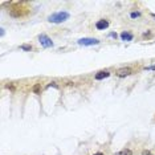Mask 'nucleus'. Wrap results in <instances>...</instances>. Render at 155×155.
Instances as JSON below:
<instances>
[{
    "instance_id": "3",
    "label": "nucleus",
    "mask_w": 155,
    "mask_h": 155,
    "mask_svg": "<svg viewBox=\"0 0 155 155\" xmlns=\"http://www.w3.org/2000/svg\"><path fill=\"white\" fill-rule=\"evenodd\" d=\"M80 45H84V47H92V45H97L100 44V40L97 39H89V37H84V39H80L77 41Z\"/></svg>"
},
{
    "instance_id": "4",
    "label": "nucleus",
    "mask_w": 155,
    "mask_h": 155,
    "mask_svg": "<svg viewBox=\"0 0 155 155\" xmlns=\"http://www.w3.org/2000/svg\"><path fill=\"white\" fill-rule=\"evenodd\" d=\"M131 74V69L130 68H122V69H119L118 72H117V76L121 78L123 77H127V76H130Z\"/></svg>"
},
{
    "instance_id": "13",
    "label": "nucleus",
    "mask_w": 155,
    "mask_h": 155,
    "mask_svg": "<svg viewBox=\"0 0 155 155\" xmlns=\"http://www.w3.org/2000/svg\"><path fill=\"white\" fill-rule=\"evenodd\" d=\"M51 86H53V88H58V86H57V84H56V82H51V84H49V85H48L47 88H51Z\"/></svg>"
},
{
    "instance_id": "6",
    "label": "nucleus",
    "mask_w": 155,
    "mask_h": 155,
    "mask_svg": "<svg viewBox=\"0 0 155 155\" xmlns=\"http://www.w3.org/2000/svg\"><path fill=\"white\" fill-rule=\"evenodd\" d=\"M110 76V72L109 70H101V72H98L97 74H96V80H104V78H106V77H109Z\"/></svg>"
},
{
    "instance_id": "1",
    "label": "nucleus",
    "mask_w": 155,
    "mask_h": 155,
    "mask_svg": "<svg viewBox=\"0 0 155 155\" xmlns=\"http://www.w3.org/2000/svg\"><path fill=\"white\" fill-rule=\"evenodd\" d=\"M69 13L65 11H61V12H56V13H53V15H51L49 17H48V21L49 23H62V21H65V20L69 19Z\"/></svg>"
},
{
    "instance_id": "18",
    "label": "nucleus",
    "mask_w": 155,
    "mask_h": 155,
    "mask_svg": "<svg viewBox=\"0 0 155 155\" xmlns=\"http://www.w3.org/2000/svg\"><path fill=\"white\" fill-rule=\"evenodd\" d=\"M152 17H155V13H152Z\"/></svg>"
},
{
    "instance_id": "7",
    "label": "nucleus",
    "mask_w": 155,
    "mask_h": 155,
    "mask_svg": "<svg viewBox=\"0 0 155 155\" xmlns=\"http://www.w3.org/2000/svg\"><path fill=\"white\" fill-rule=\"evenodd\" d=\"M121 39L123 40V41H131L133 35L130 32H122V33H121Z\"/></svg>"
},
{
    "instance_id": "10",
    "label": "nucleus",
    "mask_w": 155,
    "mask_h": 155,
    "mask_svg": "<svg viewBox=\"0 0 155 155\" xmlns=\"http://www.w3.org/2000/svg\"><path fill=\"white\" fill-rule=\"evenodd\" d=\"M139 16H140L139 12H131V13H130V17H131V19H135V17H139Z\"/></svg>"
},
{
    "instance_id": "16",
    "label": "nucleus",
    "mask_w": 155,
    "mask_h": 155,
    "mask_svg": "<svg viewBox=\"0 0 155 155\" xmlns=\"http://www.w3.org/2000/svg\"><path fill=\"white\" fill-rule=\"evenodd\" d=\"M8 89H11V90H15V86H12V85H7Z\"/></svg>"
},
{
    "instance_id": "15",
    "label": "nucleus",
    "mask_w": 155,
    "mask_h": 155,
    "mask_svg": "<svg viewBox=\"0 0 155 155\" xmlns=\"http://www.w3.org/2000/svg\"><path fill=\"white\" fill-rule=\"evenodd\" d=\"M150 36H151V32H144V33H143L144 39H146V37H150Z\"/></svg>"
},
{
    "instance_id": "17",
    "label": "nucleus",
    "mask_w": 155,
    "mask_h": 155,
    "mask_svg": "<svg viewBox=\"0 0 155 155\" xmlns=\"http://www.w3.org/2000/svg\"><path fill=\"white\" fill-rule=\"evenodd\" d=\"M93 155H104L102 152H96V154H93Z\"/></svg>"
},
{
    "instance_id": "12",
    "label": "nucleus",
    "mask_w": 155,
    "mask_h": 155,
    "mask_svg": "<svg viewBox=\"0 0 155 155\" xmlns=\"http://www.w3.org/2000/svg\"><path fill=\"white\" fill-rule=\"evenodd\" d=\"M109 37H111V39H117L118 36H117V33H114V32H111V33L109 35Z\"/></svg>"
},
{
    "instance_id": "9",
    "label": "nucleus",
    "mask_w": 155,
    "mask_h": 155,
    "mask_svg": "<svg viewBox=\"0 0 155 155\" xmlns=\"http://www.w3.org/2000/svg\"><path fill=\"white\" fill-rule=\"evenodd\" d=\"M118 155H133V151L131 150H123V151H119Z\"/></svg>"
},
{
    "instance_id": "2",
    "label": "nucleus",
    "mask_w": 155,
    "mask_h": 155,
    "mask_svg": "<svg viewBox=\"0 0 155 155\" xmlns=\"http://www.w3.org/2000/svg\"><path fill=\"white\" fill-rule=\"evenodd\" d=\"M39 43L41 44V47L44 48H51L53 47V41H52V39L49 37V36L47 35H39Z\"/></svg>"
},
{
    "instance_id": "5",
    "label": "nucleus",
    "mask_w": 155,
    "mask_h": 155,
    "mask_svg": "<svg viewBox=\"0 0 155 155\" xmlns=\"http://www.w3.org/2000/svg\"><path fill=\"white\" fill-rule=\"evenodd\" d=\"M109 27V21L108 20H98L97 23H96V28L97 29H100V31H104V29H106V28Z\"/></svg>"
},
{
    "instance_id": "14",
    "label": "nucleus",
    "mask_w": 155,
    "mask_h": 155,
    "mask_svg": "<svg viewBox=\"0 0 155 155\" xmlns=\"http://www.w3.org/2000/svg\"><path fill=\"white\" fill-rule=\"evenodd\" d=\"M142 155H151V151H148V150H143V151H142Z\"/></svg>"
},
{
    "instance_id": "8",
    "label": "nucleus",
    "mask_w": 155,
    "mask_h": 155,
    "mask_svg": "<svg viewBox=\"0 0 155 155\" xmlns=\"http://www.w3.org/2000/svg\"><path fill=\"white\" fill-rule=\"evenodd\" d=\"M20 49H23V51H27V52H31V51H32V45L23 44V45H20Z\"/></svg>"
},
{
    "instance_id": "11",
    "label": "nucleus",
    "mask_w": 155,
    "mask_h": 155,
    "mask_svg": "<svg viewBox=\"0 0 155 155\" xmlns=\"http://www.w3.org/2000/svg\"><path fill=\"white\" fill-rule=\"evenodd\" d=\"M33 92H35L36 94H39V93H40V85H39V84H36V85L33 86Z\"/></svg>"
}]
</instances>
